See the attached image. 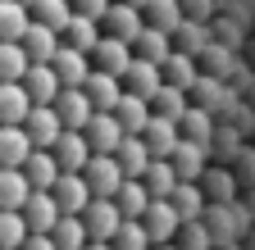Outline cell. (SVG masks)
<instances>
[{"label":"cell","mask_w":255,"mask_h":250,"mask_svg":"<svg viewBox=\"0 0 255 250\" xmlns=\"http://www.w3.org/2000/svg\"><path fill=\"white\" fill-rule=\"evenodd\" d=\"M82 177H87V186H91V196H96V200H114V196H119V186L128 182L114 155H91V164L82 168Z\"/></svg>","instance_id":"obj_1"},{"label":"cell","mask_w":255,"mask_h":250,"mask_svg":"<svg viewBox=\"0 0 255 250\" xmlns=\"http://www.w3.org/2000/svg\"><path fill=\"white\" fill-rule=\"evenodd\" d=\"M55 114H59V123H64L69 132H87V123L96 118V105L87 100L82 86H64L59 100H55Z\"/></svg>","instance_id":"obj_2"},{"label":"cell","mask_w":255,"mask_h":250,"mask_svg":"<svg viewBox=\"0 0 255 250\" xmlns=\"http://www.w3.org/2000/svg\"><path fill=\"white\" fill-rule=\"evenodd\" d=\"M23 128H27V137H32V146H37V150H55V146H59V137L69 132V128L59 123L55 105H32V114H27Z\"/></svg>","instance_id":"obj_3"},{"label":"cell","mask_w":255,"mask_h":250,"mask_svg":"<svg viewBox=\"0 0 255 250\" xmlns=\"http://www.w3.org/2000/svg\"><path fill=\"white\" fill-rule=\"evenodd\" d=\"M146 232H150V246H169V241H178V232H182V214L173 209V200H150V209H146Z\"/></svg>","instance_id":"obj_4"},{"label":"cell","mask_w":255,"mask_h":250,"mask_svg":"<svg viewBox=\"0 0 255 250\" xmlns=\"http://www.w3.org/2000/svg\"><path fill=\"white\" fill-rule=\"evenodd\" d=\"M132 59H137V55H132V46L119 41V37H110V32L101 37V46L91 50V64L101 69V73H114L119 82H123V73H128V69H132Z\"/></svg>","instance_id":"obj_5"},{"label":"cell","mask_w":255,"mask_h":250,"mask_svg":"<svg viewBox=\"0 0 255 250\" xmlns=\"http://www.w3.org/2000/svg\"><path fill=\"white\" fill-rule=\"evenodd\" d=\"M82 223H87V237L91 241H114L119 228H123V214L114 200H91L87 214H82Z\"/></svg>","instance_id":"obj_6"},{"label":"cell","mask_w":255,"mask_h":250,"mask_svg":"<svg viewBox=\"0 0 255 250\" xmlns=\"http://www.w3.org/2000/svg\"><path fill=\"white\" fill-rule=\"evenodd\" d=\"M50 196H55V205H59V214H78V218H82V214H87V205L96 200V196H91V186H87V177H82V173H64V177L55 182V191H50Z\"/></svg>","instance_id":"obj_7"},{"label":"cell","mask_w":255,"mask_h":250,"mask_svg":"<svg viewBox=\"0 0 255 250\" xmlns=\"http://www.w3.org/2000/svg\"><path fill=\"white\" fill-rule=\"evenodd\" d=\"M141 141H146V150H150V160H173V150L182 146V132H178L173 118H159V114H155V118L146 123Z\"/></svg>","instance_id":"obj_8"},{"label":"cell","mask_w":255,"mask_h":250,"mask_svg":"<svg viewBox=\"0 0 255 250\" xmlns=\"http://www.w3.org/2000/svg\"><path fill=\"white\" fill-rule=\"evenodd\" d=\"M23 218H27V232H37V237H50L55 232V223H59V205H55V196L50 191H32L27 196V205H23Z\"/></svg>","instance_id":"obj_9"},{"label":"cell","mask_w":255,"mask_h":250,"mask_svg":"<svg viewBox=\"0 0 255 250\" xmlns=\"http://www.w3.org/2000/svg\"><path fill=\"white\" fill-rule=\"evenodd\" d=\"M164 86V69L150 64V59H132V69L123 73V91L128 96H141V100H155V91Z\"/></svg>","instance_id":"obj_10"},{"label":"cell","mask_w":255,"mask_h":250,"mask_svg":"<svg viewBox=\"0 0 255 250\" xmlns=\"http://www.w3.org/2000/svg\"><path fill=\"white\" fill-rule=\"evenodd\" d=\"M105 27H110V37L128 41V46H137V37L146 32V14L137 5H123V0H114V9L105 14Z\"/></svg>","instance_id":"obj_11"},{"label":"cell","mask_w":255,"mask_h":250,"mask_svg":"<svg viewBox=\"0 0 255 250\" xmlns=\"http://www.w3.org/2000/svg\"><path fill=\"white\" fill-rule=\"evenodd\" d=\"M82 91H87V100L96 105V114H114L119 100H123V82L114 73H101V69H91V78H87Z\"/></svg>","instance_id":"obj_12"},{"label":"cell","mask_w":255,"mask_h":250,"mask_svg":"<svg viewBox=\"0 0 255 250\" xmlns=\"http://www.w3.org/2000/svg\"><path fill=\"white\" fill-rule=\"evenodd\" d=\"M205 228H210V237H214L219 250H228L242 237V214H237V205H210L205 209Z\"/></svg>","instance_id":"obj_13"},{"label":"cell","mask_w":255,"mask_h":250,"mask_svg":"<svg viewBox=\"0 0 255 250\" xmlns=\"http://www.w3.org/2000/svg\"><path fill=\"white\" fill-rule=\"evenodd\" d=\"M50 155H55L59 173H82V168L91 164V141H87V132H64Z\"/></svg>","instance_id":"obj_14"},{"label":"cell","mask_w":255,"mask_h":250,"mask_svg":"<svg viewBox=\"0 0 255 250\" xmlns=\"http://www.w3.org/2000/svg\"><path fill=\"white\" fill-rule=\"evenodd\" d=\"M32 114V96L23 82H0V128H23Z\"/></svg>","instance_id":"obj_15"},{"label":"cell","mask_w":255,"mask_h":250,"mask_svg":"<svg viewBox=\"0 0 255 250\" xmlns=\"http://www.w3.org/2000/svg\"><path fill=\"white\" fill-rule=\"evenodd\" d=\"M55 78L64 82V86H87V78H91V55H82V50H73V46H59V55H55Z\"/></svg>","instance_id":"obj_16"},{"label":"cell","mask_w":255,"mask_h":250,"mask_svg":"<svg viewBox=\"0 0 255 250\" xmlns=\"http://www.w3.org/2000/svg\"><path fill=\"white\" fill-rule=\"evenodd\" d=\"M123 128H119V118L114 114H96L91 123H87V141H91V155H119V146H123Z\"/></svg>","instance_id":"obj_17"},{"label":"cell","mask_w":255,"mask_h":250,"mask_svg":"<svg viewBox=\"0 0 255 250\" xmlns=\"http://www.w3.org/2000/svg\"><path fill=\"white\" fill-rule=\"evenodd\" d=\"M173 173H178V182H201L205 177V168H210V150L205 146H196V141H182L178 150H173Z\"/></svg>","instance_id":"obj_18"},{"label":"cell","mask_w":255,"mask_h":250,"mask_svg":"<svg viewBox=\"0 0 255 250\" xmlns=\"http://www.w3.org/2000/svg\"><path fill=\"white\" fill-rule=\"evenodd\" d=\"M23 91L32 96V105H55V100H59V91H64V82L55 78L50 64H32L27 78H23Z\"/></svg>","instance_id":"obj_19"},{"label":"cell","mask_w":255,"mask_h":250,"mask_svg":"<svg viewBox=\"0 0 255 250\" xmlns=\"http://www.w3.org/2000/svg\"><path fill=\"white\" fill-rule=\"evenodd\" d=\"M59 32L55 27H41L37 18H32V27H27V37H23V50H27V59L32 64H55V55H59Z\"/></svg>","instance_id":"obj_20"},{"label":"cell","mask_w":255,"mask_h":250,"mask_svg":"<svg viewBox=\"0 0 255 250\" xmlns=\"http://www.w3.org/2000/svg\"><path fill=\"white\" fill-rule=\"evenodd\" d=\"M32 137L27 128H0V168H23L32 160Z\"/></svg>","instance_id":"obj_21"},{"label":"cell","mask_w":255,"mask_h":250,"mask_svg":"<svg viewBox=\"0 0 255 250\" xmlns=\"http://www.w3.org/2000/svg\"><path fill=\"white\" fill-rule=\"evenodd\" d=\"M114 118H119V128H123L128 137H141V132H146V123L155 118V109H150V100H141V96H128V91H123V100H119Z\"/></svg>","instance_id":"obj_22"},{"label":"cell","mask_w":255,"mask_h":250,"mask_svg":"<svg viewBox=\"0 0 255 250\" xmlns=\"http://www.w3.org/2000/svg\"><path fill=\"white\" fill-rule=\"evenodd\" d=\"M178 132H182V141H196V146L214 150V114L201 109V105H191L182 114V123H178Z\"/></svg>","instance_id":"obj_23"},{"label":"cell","mask_w":255,"mask_h":250,"mask_svg":"<svg viewBox=\"0 0 255 250\" xmlns=\"http://www.w3.org/2000/svg\"><path fill=\"white\" fill-rule=\"evenodd\" d=\"M23 173H27V182H32V191H55V182L64 177L50 150H32V160L23 164Z\"/></svg>","instance_id":"obj_24"},{"label":"cell","mask_w":255,"mask_h":250,"mask_svg":"<svg viewBox=\"0 0 255 250\" xmlns=\"http://www.w3.org/2000/svg\"><path fill=\"white\" fill-rule=\"evenodd\" d=\"M27 27H32V9L18 5V0H0V41H18L23 46Z\"/></svg>","instance_id":"obj_25"},{"label":"cell","mask_w":255,"mask_h":250,"mask_svg":"<svg viewBox=\"0 0 255 250\" xmlns=\"http://www.w3.org/2000/svg\"><path fill=\"white\" fill-rule=\"evenodd\" d=\"M201 191H205V200L210 205H237V177L228 173V168H205V177H201Z\"/></svg>","instance_id":"obj_26"},{"label":"cell","mask_w":255,"mask_h":250,"mask_svg":"<svg viewBox=\"0 0 255 250\" xmlns=\"http://www.w3.org/2000/svg\"><path fill=\"white\" fill-rule=\"evenodd\" d=\"M159 69H164V82H169V86H182L187 96H191V86L201 82V64H196L191 55H182V50H173Z\"/></svg>","instance_id":"obj_27"},{"label":"cell","mask_w":255,"mask_h":250,"mask_svg":"<svg viewBox=\"0 0 255 250\" xmlns=\"http://www.w3.org/2000/svg\"><path fill=\"white\" fill-rule=\"evenodd\" d=\"M187 23V9H182V0H150L146 5V27H159V32H178V27Z\"/></svg>","instance_id":"obj_28"},{"label":"cell","mask_w":255,"mask_h":250,"mask_svg":"<svg viewBox=\"0 0 255 250\" xmlns=\"http://www.w3.org/2000/svg\"><path fill=\"white\" fill-rule=\"evenodd\" d=\"M169 200H173V209L182 214V223H196V218H205V209H210L201 182H178V191H173Z\"/></svg>","instance_id":"obj_29"},{"label":"cell","mask_w":255,"mask_h":250,"mask_svg":"<svg viewBox=\"0 0 255 250\" xmlns=\"http://www.w3.org/2000/svg\"><path fill=\"white\" fill-rule=\"evenodd\" d=\"M32 196V182L23 168H0V209H23Z\"/></svg>","instance_id":"obj_30"},{"label":"cell","mask_w":255,"mask_h":250,"mask_svg":"<svg viewBox=\"0 0 255 250\" xmlns=\"http://www.w3.org/2000/svg\"><path fill=\"white\" fill-rule=\"evenodd\" d=\"M114 205H119L123 218H146V209H150V191H146V182H141V177H128V182L119 186Z\"/></svg>","instance_id":"obj_31"},{"label":"cell","mask_w":255,"mask_h":250,"mask_svg":"<svg viewBox=\"0 0 255 250\" xmlns=\"http://www.w3.org/2000/svg\"><path fill=\"white\" fill-rule=\"evenodd\" d=\"M101 23L96 18H82V14H73V23L64 27V46H73V50H82V55H91L96 46H101Z\"/></svg>","instance_id":"obj_32"},{"label":"cell","mask_w":255,"mask_h":250,"mask_svg":"<svg viewBox=\"0 0 255 250\" xmlns=\"http://www.w3.org/2000/svg\"><path fill=\"white\" fill-rule=\"evenodd\" d=\"M114 160H119L123 177H146V168H150V150H146L141 137H123V146H119Z\"/></svg>","instance_id":"obj_33"},{"label":"cell","mask_w":255,"mask_h":250,"mask_svg":"<svg viewBox=\"0 0 255 250\" xmlns=\"http://www.w3.org/2000/svg\"><path fill=\"white\" fill-rule=\"evenodd\" d=\"M146 191H150V200H169L173 191H178V173H173V164L169 160H150V168H146Z\"/></svg>","instance_id":"obj_34"},{"label":"cell","mask_w":255,"mask_h":250,"mask_svg":"<svg viewBox=\"0 0 255 250\" xmlns=\"http://www.w3.org/2000/svg\"><path fill=\"white\" fill-rule=\"evenodd\" d=\"M150 109H155L159 118H173V123H182V114L191 109V96H187L182 86H169V82H164V86L155 91V100H150Z\"/></svg>","instance_id":"obj_35"},{"label":"cell","mask_w":255,"mask_h":250,"mask_svg":"<svg viewBox=\"0 0 255 250\" xmlns=\"http://www.w3.org/2000/svg\"><path fill=\"white\" fill-rule=\"evenodd\" d=\"M132 55L137 59H150V64H164V59L173 55V37L159 32V27H146V32L137 37V46H132Z\"/></svg>","instance_id":"obj_36"},{"label":"cell","mask_w":255,"mask_h":250,"mask_svg":"<svg viewBox=\"0 0 255 250\" xmlns=\"http://www.w3.org/2000/svg\"><path fill=\"white\" fill-rule=\"evenodd\" d=\"M50 241L59 246V250H87L91 246V237H87V223L78 214H64L59 223H55V232H50Z\"/></svg>","instance_id":"obj_37"},{"label":"cell","mask_w":255,"mask_h":250,"mask_svg":"<svg viewBox=\"0 0 255 250\" xmlns=\"http://www.w3.org/2000/svg\"><path fill=\"white\" fill-rule=\"evenodd\" d=\"M32 18H37L41 27H55V32L64 37V27L73 23V0H37V5H32Z\"/></svg>","instance_id":"obj_38"},{"label":"cell","mask_w":255,"mask_h":250,"mask_svg":"<svg viewBox=\"0 0 255 250\" xmlns=\"http://www.w3.org/2000/svg\"><path fill=\"white\" fill-rule=\"evenodd\" d=\"M32 69V59L18 41H0V82H23Z\"/></svg>","instance_id":"obj_39"},{"label":"cell","mask_w":255,"mask_h":250,"mask_svg":"<svg viewBox=\"0 0 255 250\" xmlns=\"http://www.w3.org/2000/svg\"><path fill=\"white\" fill-rule=\"evenodd\" d=\"M27 237L32 232H27L23 209H0V250H23Z\"/></svg>","instance_id":"obj_40"},{"label":"cell","mask_w":255,"mask_h":250,"mask_svg":"<svg viewBox=\"0 0 255 250\" xmlns=\"http://www.w3.org/2000/svg\"><path fill=\"white\" fill-rule=\"evenodd\" d=\"M110 246L114 250H150V232H146L141 218H123V228H119V237Z\"/></svg>","instance_id":"obj_41"},{"label":"cell","mask_w":255,"mask_h":250,"mask_svg":"<svg viewBox=\"0 0 255 250\" xmlns=\"http://www.w3.org/2000/svg\"><path fill=\"white\" fill-rule=\"evenodd\" d=\"M178 250H214V237L205 228V218H196V223H182L178 232Z\"/></svg>","instance_id":"obj_42"},{"label":"cell","mask_w":255,"mask_h":250,"mask_svg":"<svg viewBox=\"0 0 255 250\" xmlns=\"http://www.w3.org/2000/svg\"><path fill=\"white\" fill-rule=\"evenodd\" d=\"M114 9V0H73V14L82 18H96V23H105V14Z\"/></svg>","instance_id":"obj_43"},{"label":"cell","mask_w":255,"mask_h":250,"mask_svg":"<svg viewBox=\"0 0 255 250\" xmlns=\"http://www.w3.org/2000/svg\"><path fill=\"white\" fill-rule=\"evenodd\" d=\"M23 250H59V246H55L50 237H37V232H32V237L23 241Z\"/></svg>","instance_id":"obj_44"},{"label":"cell","mask_w":255,"mask_h":250,"mask_svg":"<svg viewBox=\"0 0 255 250\" xmlns=\"http://www.w3.org/2000/svg\"><path fill=\"white\" fill-rule=\"evenodd\" d=\"M87 250H114V246H110V241H91Z\"/></svg>","instance_id":"obj_45"},{"label":"cell","mask_w":255,"mask_h":250,"mask_svg":"<svg viewBox=\"0 0 255 250\" xmlns=\"http://www.w3.org/2000/svg\"><path fill=\"white\" fill-rule=\"evenodd\" d=\"M123 5H137V9L146 14V5H150V0H123Z\"/></svg>","instance_id":"obj_46"},{"label":"cell","mask_w":255,"mask_h":250,"mask_svg":"<svg viewBox=\"0 0 255 250\" xmlns=\"http://www.w3.org/2000/svg\"><path fill=\"white\" fill-rule=\"evenodd\" d=\"M150 250H178V246H173V241H169V246H150Z\"/></svg>","instance_id":"obj_47"},{"label":"cell","mask_w":255,"mask_h":250,"mask_svg":"<svg viewBox=\"0 0 255 250\" xmlns=\"http://www.w3.org/2000/svg\"><path fill=\"white\" fill-rule=\"evenodd\" d=\"M18 5H27V9H32V5H37V0H18Z\"/></svg>","instance_id":"obj_48"}]
</instances>
